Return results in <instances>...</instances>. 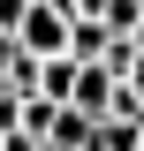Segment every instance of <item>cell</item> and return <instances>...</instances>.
Segmentation results:
<instances>
[{
    "instance_id": "1",
    "label": "cell",
    "mask_w": 144,
    "mask_h": 151,
    "mask_svg": "<svg viewBox=\"0 0 144 151\" xmlns=\"http://www.w3.org/2000/svg\"><path fill=\"white\" fill-rule=\"evenodd\" d=\"M15 45L31 60H61V53H68V15H61L53 0H31V15L15 23Z\"/></svg>"
},
{
    "instance_id": "5",
    "label": "cell",
    "mask_w": 144,
    "mask_h": 151,
    "mask_svg": "<svg viewBox=\"0 0 144 151\" xmlns=\"http://www.w3.org/2000/svg\"><path fill=\"white\" fill-rule=\"evenodd\" d=\"M68 91H76V60L61 53V60H38V98L46 106H68Z\"/></svg>"
},
{
    "instance_id": "6",
    "label": "cell",
    "mask_w": 144,
    "mask_h": 151,
    "mask_svg": "<svg viewBox=\"0 0 144 151\" xmlns=\"http://www.w3.org/2000/svg\"><path fill=\"white\" fill-rule=\"evenodd\" d=\"M99 23H106V38H129V30H137V0H106V8H99Z\"/></svg>"
},
{
    "instance_id": "8",
    "label": "cell",
    "mask_w": 144,
    "mask_h": 151,
    "mask_svg": "<svg viewBox=\"0 0 144 151\" xmlns=\"http://www.w3.org/2000/svg\"><path fill=\"white\" fill-rule=\"evenodd\" d=\"M137 15H144V0H137Z\"/></svg>"
},
{
    "instance_id": "3",
    "label": "cell",
    "mask_w": 144,
    "mask_h": 151,
    "mask_svg": "<svg viewBox=\"0 0 144 151\" xmlns=\"http://www.w3.org/2000/svg\"><path fill=\"white\" fill-rule=\"evenodd\" d=\"M106 45H114V38H106V23H99V15H76V23H68V60H76V68H99Z\"/></svg>"
},
{
    "instance_id": "4",
    "label": "cell",
    "mask_w": 144,
    "mask_h": 151,
    "mask_svg": "<svg viewBox=\"0 0 144 151\" xmlns=\"http://www.w3.org/2000/svg\"><path fill=\"white\" fill-rule=\"evenodd\" d=\"M38 151H91V121L61 106V113H53V129H46V144H38Z\"/></svg>"
},
{
    "instance_id": "7",
    "label": "cell",
    "mask_w": 144,
    "mask_h": 151,
    "mask_svg": "<svg viewBox=\"0 0 144 151\" xmlns=\"http://www.w3.org/2000/svg\"><path fill=\"white\" fill-rule=\"evenodd\" d=\"M31 15V0H0V38H15V23Z\"/></svg>"
},
{
    "instance_id": "2",
    "label": "cell",
    "mask_w": 144,
    "mask_h": 151,
    "mask_svg": "<svg viewBox=\"0 0 144 151\" xmlns=\"http://www.w3.org/2000/svg\"><path fill=\"white\" fill-rule=\"evenodd\" d=\"M114 91H121V83H114L106 68H76V91H68V113H84V121H106V113H114Z\"/></svg>"
},
{
    "instance_id": "9",
    "label": "cell",
    "mask_w": 144,
    "mask_h": 151,
    "mask_svg": "<svg viewBox=\"0 0 144 151\" xmlns=\"http://www.w3.org/2000/svg\"><path fill=\"white\" fill-rule=\"evenodd\" d=\"M137 151H144V136H137Z\"/></svg>"
}]
</instances>
